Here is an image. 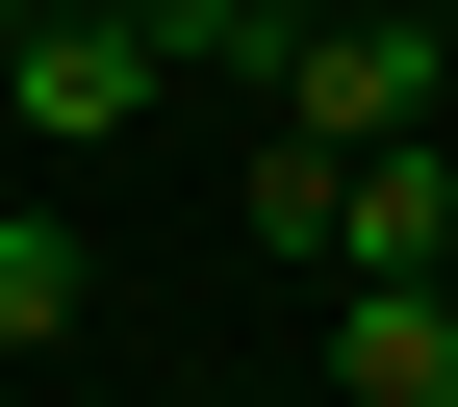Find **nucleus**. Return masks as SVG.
<instances>
[{
	"label": "nucleus",
	"mask_w": 458,
	"mask_h": 407,
	"mask_svg": "<svg viewBox=\"0 0 458 407\" xmlns=\"http://www.w3.org/2000/svg\"><path fill=\"white\" fill-rule=\"evenodd\" d=\"M357 280H458V179H433V128L357 153Z\"/></svg>",
	"instance_id": "nucleus-5"
},
{
	"label": "nucleus",
	"mask_w": 458,
	"mask_h": 407,
	"mask_svg": "<svg viewBox=\"0 0 458 407\" xmlns=\"http://www.w3.org/2000/svg\"><path fill=\"white\" fill-rule=\"evenodd\" d=\"M331 382H357V407H458V280H357Z\"/></svg>",
	"instance_id": "nucleus-3"
},
{
	"label": "nucleus",
	"mask_w": 458,
	"mask_h": 407,
	"mask_svg": "<svg viewBox=\"0 0 458 407\" xmlns=\"http://www.w3.org/2000/svg\"><path fill=\"white\" fill-rule=\"evenodd\" d=\"M0 26H26V0H0Z\"/></svg>",
	"instance_id": "nucleus-7"
},
{
	"label": "nucleus",
	"mask_w": 458,
	"mask_h": 407,
	"mask_svg": "<svg viewBox=\"0 0 458 407\" xmlns=\"http://www.w3.org/2000/svg\"><path fill=\"white\" fill-rule=\"evenodd\" d=\"M280 128H331V153L458 128V0H306V51H280Z\"/></svg>",
	"instance_id": "nucleus-1"
},
{
	"label": "nucleus",
	"mask_w": 458,
	"mask_h": 407,
	"mask_svg": "<svg viewBox=\"0 0 458 407\" xmlns=\"http://www.w3.org/2000/svg\"><path fill=\"white\" fill-rule=\"evenodd\" d=\"M229 229H255V255H357V153H331V128H280L255 179H229Z\"/></svg>",
	"instance_id": "nucleus-4"
},
{
	"label": "nucleus",
	"mask_w": 458,
	"mask_h": 407,
	"mask_svg": "<svg viewBox=\"0 0 458 407\" xmlns=\"http://www.w3.org/2000/svg\"><path fill=\"white\" fill-rule=\"evenodd\" d=\"M0 357H77V229L0 204Z\"/></svg>",
	"instance_id": "nucleus-6"
},
{
	"label": "nucleus",
	"mask_w": 458,
	"mask_h": 407,
	"mask_svg": "<svg viewBox=\"0 0 458 407\" xmlns=\"http://www.w3.org/2000/svg\"><path fill=\"white\" fill-rule=\"evenodd\" d=\"M153 77H179L153 0H26V26H0V128H26V153H128Z\"/></svg>",
	"instance_id": "nucleus-2"
}]
</instances>
